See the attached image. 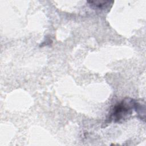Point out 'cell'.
Listing matches in <instances>:
<instances>
[{
  "mask_svg": "<svg viewBox=\"0 0 146 146\" xmlns=\"http://www.w3.org/2000/svg\"><path fill=\"white\" fill-rule=\"evenodd\" d=\"M136 100L130 98H126L119 103L116 104L108 118V123L113 121L120 123L128 119L132 113V110L135 109Z\"/></svg>",
  "mask_w": 146,
  "mask_h": 146,
  "instance_id": "1",
  "label": "cell"
},
{
  "mask_svg": "<svg viewBox=\"0 0 146 146\" xmlns=\"http://www.w3.org/2000/svg\"><path fill=\"white\" fill-rule=\"evenodd\" d=\"M87 3L94 9H106L109 7V5H112L113 3V1H87Z\"/></svg>",
  "mask_w": 146,
  "mask_h": 146,
  "instance_id": "2",
  "label": "cell"
}]
</instances>
